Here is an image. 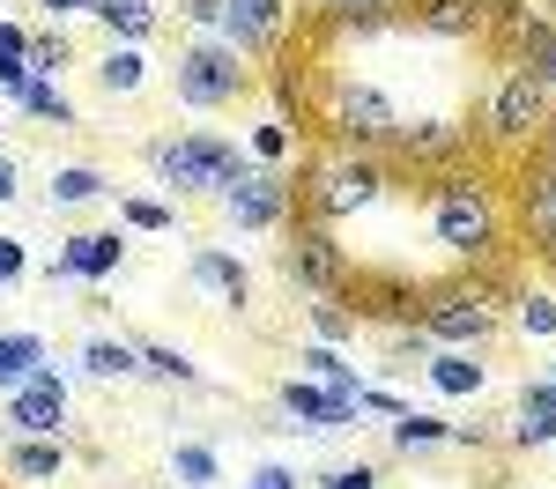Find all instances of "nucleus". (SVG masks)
<instances>
[{
	"mask_svg": "<svg viewBox=\"0 0 556 489\" xmlns=\"http://www.w3.org/2000/svg\"><path fill=\"white\" fill-rule=\"evenodd\" d=\"M513 222H527L542 237V253H556V164L549 156H527L519 193H513Z\"/></svg>",
	"mask_w": 556,
	"mask_h": 489,
	"instance_id": "17",
	"label": "nucleus"
},
{
	"mask_svg": "<svg viewBox=\"0 0 556 489\" xmlns=\"http://www.w3.org/2000/svg\"><path fill=\"white\" fill-rule=\"evenodd\" d=\"M298 201H304V216L342 230V222H356V216H371V208L393 201V171H386V156H371V149H319L298 178Z\"/></svg>",
	"mask_w": 556,
	"mask_h": 489,
	"instance_id": "4",
	"label": "nucleus"
},
{
	"mask_svg": "<svg viewBox=\"0 0 556 489\" xmlns=\"http://www.w3.org/2000/svg\"><path fill=\"white\" fill-rule=\"evenodd\" d=\"M386 438H393V452H438V445L453 438V423H445V415H424V408H408V415L386 423Z\"/></svg>",
	"mask_w": 556,
	"mask_h": 489,
	"instance_id": "33",
	"label": "nucleus"
},
{
	"mask_svg": "<svg viewBox=\"0 0 556 489\" xmlns=\"http://www.w3.org/2000/svg\"><path fill=\"white\" fill-rule=\"evenodd\" d=\"M164 475H172V489H215L223 482V452H215L208 438H178L172 460H164Z\"/></svg>",
	"mask_w": 556,
	"mask_h": 489,
	"instance_id": "27",
	"label": "nucleus"
},
{
	"mask_svg": "<svg viewBox=\"0 0 556 489\" xmlns=\"http://www.w3.org/2000/svg\"><path fill=\"white\" fill-rule=\"evenodd\" d=\"M534 378H549V386H556V356H549V363H542V371H534Z\"/></svg>",
	"mask_w": 556,
	"mask_h": 489,
	"instance_id": "43",
	"label": "nucleus"
},
{
	"mask_svg": "<svg viewBox=\"0 0 556 489\" xmlns=\"http://www.w3.org/2000/svg\"><path fill=\"white\" fill-rule=\"evenodd\" d=\"M245 489H298V467H282V460H260L253 475H245Z\"/></svg>",
	"mask_w": 556,
	"mask_h": 489,
	"instance_id": "39",
	"label": "nucleus"
},
{
	"mask_svg": "<svg viewBox=\"0 0 556 489\" xmlns=\"http://www.w3.org/2000/svg\"><path fill=\"white\" fill-rule=\"evenodd\" d=\"M475 141H482V133H475L468 119L430 112V119H401V133H393L386 156H401V164H416V171H453V164L475 156Z\"/></svg>",
	"mask_w": 556,
	"mask_h": 489,
	"instance_id": "10",
	"label": "nucleus"
},
{
	"mask_svg": "<svg viewBox=\"0 0 556 489\" xmlns=\"http://www.w3.org/2000/svg\"><path fill=\"white\" fill-rule=\"evenodd\" d=\"M290 245H282V274H290V289L304 297H349V282H356V260H349L342 230L319 216H290Z\"/></svg>",
	"mask_w": 556,
	"mask_h": 489,
	"instance_id": "8",
	"label": "nucleus"
},
{
	"mask_svg": "<svg viewBox=\"0 0 556 489\" xmlns=\"http://www.w3.org/2000/svg\"><path fill=\"white\" fill-rule=\"evenodd\" d=\"M119 230H141V237H172L178 208L156 201V193H119Z\"/></svg>",
	"mask_w": 556,
	"mask_h": 489,
	"instance_id": "34",
	"label": "nucleus"
},
{
	"mask_svg": "<svg viewBox=\"0 0 556 489\" xmlns=\"http://www.w3.org/2000/svg\"><path fill=\"white\" fill-rule=\"evenodd\" d=\"M238 141H245V156H253V164H275V171H298V156H304L298 127H290V119H275V112H267L260 127H245Z\"/></svg>",
	"mask_w": 556,
	"mask_h": 489,
	"instance_id": "26",
	"label": "nucleus"
},
{
	"mask_svg": "<svg viewBox=\"0 0 556 489\" xmlns=\"http://www.w3.org/2000/svg\"><path fill=\"white\" fill-rule=\"evenodd\" d=\"M424 378L445 400H475L482 386H490V363H475V349H430L424 356Z\"/></svg>",
	"mask_w": 556,
	"mask_h": 489,
	"instance_id": "23",
	"label": "nucleus"
},
{
	"mask_svg": "<svg viewBox=\"0 0 556 489\" xmlns=\"http://www.w3.org/2000/svg\"><path fill=\"white\" fill-rule=\"evenodd\" d=\"M30 274V253H23V237H0V282H23Z\"/></svg>",
	"mask_w": 556,
	"mask_h": 489,
	"instance_id": "40",
	"label": "nucleus"
},
{
	"mask_svg": "<svg viewBox=\"0 0 556 489\" xmlns=\"http://www.w3.org/2000/svg\"><path fill=\"white\" fill-rule=\"evenodd\" d=\"M15 112H23V119H38V127H83V112H75V96H67V89L60 82H38V75H30V89H23V96H15Z\"/></svg>",
	"mask_w": 556,
	"mask_h": 489,
	"instance_id": "31",
	"label": "nucleus"
},
{
	"mask_svg": "<svg viewBox=\"0 0 556 489\" xmlns=\"http://www.w3.org/2000/svg\"><path fill=\"white\" fill-rule=\"evenodd\" d=\"M38 363H52V349H45V334H38V326H0V400H8V394H23Z\"/></svg>",
	"mask_w": 556,
	"mask_h": 489,
	"instance_id": "22",
	"label": "nucleus"
},
{
	"mask_svg": "<svg viewBox=\"0 0 556 489\" xmlns=\"http://www.w3.org/2000/svg\"><path fill=\"white\" fill-rule=\"evenodd\" d=\"M319 489H379V467L371 460H342V467H327Z\"/></svg>",
	"mask_w": 556,
	"mask_h": 489,
	"instance_id": "37",
	"label": "nucleus"
},
{
	"mask_svg": "<svg viewBox=\"0 0 556 489\" xmlns=\"http://www.w3.org/2000/svg\"><path fill=\"white\" fill-rule=\"evenodd\" d=\"M89 23H97L112 44H149L156 30H164V0H97Z\"/></svg>",
	"mask_w": 556,
	"mask_h": 489,
	"instance_id": "20",
	"label": "nucleus"
},
{
	"mask_svg": "<svg viewBox=\"0 0 556 489\" xmlns=\"http://www.w3.org/2000/svg\"><path fill=\"white\" fill-rule=\"evenodd\" d=\"M15 193H23V185H15V156H0V208H8Z\"/></svg>",
	"mask_w": 556,
	"mask_h": 489,
	"instance_id": "42",
	"label": "nucleus"
},
{
	"mask_svg": "<svg viewBox=\"0 0 556 489\" xmlns=\"http://www.w3.org/2000/svg\"><path fill=\"white\" fill-rule=\"evenodd\" d=\"M75 67V44H67V30H30V75L38 82H60Z\"/></svg>",
	"mask_w": 556,
	"mask_h": 489,
	"instance_id": "35",
	"label": "nucleus"
},
{
	"mask_svg": "<svg viewBox=\"0 0 556 489\" xmlns=\"http://www.w3.org/2000/svg\"><path fill=\"white\" fill-rule=\"evenodd\" d=\"M549 119H556V96L534 82L527 67H513V60H505V75H497V82H490V96H482V127H475V133H482L497 156H527V149L549 133Z\"/></svg>",
	"mask_w": 556,
	"mask_h": 489,
	"instance_id": "7",
	"label": "nucleus"
},
{
	"mask_svg": "<svg viewBox=\"0 0 556 489\" xmlns=\"http://www.w3.org/2000/svg\"><path fill=\"white\" fill-rule=\"evenodd\" d=\"M505 305H513V289L490 267H460L453 282H424L416 326L430 334V349H490L505 334Z\"/></svg>",
	"mask_w": 556,
	"mask_h": 489,
	"instance_id": "2",
	"label": "nucleus"
},
{
	"mask_svg": "<svg viewBox=\"0 0 556 489\" xmlns=\"http://www.w3.org/2000/svg\"><path fill=\"white\" fill-rule=\"evenodd\" d=\"M356 319L364 326H416V305H424V282L416 274H401V267H379V274H364L356 267Z\"/></svg>",
	"mask_w": 556,
	"mask_h": 489,
	"instance_id": "15",
	"label": "nucleus"
},
{
	"mask_svg": "<svg viewBox=\"0 0 556 489\" xmlns=\"http://www.w3.org/2000/svg\"><path fill=\"white\" fill-rule=\"evenodd\" d=\"M104 193H112V178L97 171V164H60V171L45 178V201L52 208H97Z\"/></svg>",
	"mask_w": 556,
	"mask_h": 489,
	"instance_id": "29",
	"label": "nucleus"
},
{
	"mask_svg": "<svg viewBox=\"0 0 556 489\" xmlns=\"http://www.w3.org/2000/svg\"><path fill=\"white\" fill-rule=\"evenodd\" d=\"M245 164H253L245 141L238 133H215V127H186V133L141 141V171H149V185H164L172 201H215Z\"/></svg>",
	"mask_w": 556,
	"mask_h": 489,
	"instance_id": "3",
	"label": "nucleus"
},
{
	"mask_svg": "<svg viewBox=\"0 0 556 489\" xmlns=\"http://www.w3.org/2000/svg\"><path fill=\"white\" fill-rule=\"evenodd\" d=\"M75 371L97 378V386H134V378H149V371H141V342H127V334H89L83 349H75Z\"/></svg>",
	"mask_w": 556,
	"mask_h": 489,
	"instance_id": "19",
	"label": "nucleus"
},
{
	"mask_svg": "<svg viewBox=\"0 0 556 489\" xmlns=\"http://www.w3.org/2000/svg\"><path fill=\"white\" fill-rule=\"evenodd\" d=\"M424 216L453 267H497L505 237H513V193L482 164H453V171H430Z\"/></svg>",
	"mask_w": 556,
	"mask_h": 489,
	"instance_id": "1",
	"label": "nucleus"
},
{
	"mask_svg": "<svg viewBox=\"0 0 556 489\" xmlns=\"http://www.w3.org/2000/svg\"><path fill=\"white\" fill-rule=\"evenodd\" d=\"M253 82H260V67L223 38H193V44H178V60H172V96L186 112H230V104L253 96Z\"/></svg>",
	"mask_w": 556,
	"mask_h": 489,
	"instance_id": "6",
	"label": "nucleus"
},
{
	"mask_svg": "<svg viewBox=\"0 0 556 489\" xmlns=\"http://www.w3.org/2000/svg\"><path fill=\"white\" fill-rule=\"evenodd\" d=\"M15 67H30V30L15 15H0V75H15Z\"/></svg>",
	"mask_w": 556,
	"mask_h": 489,
	"instance_id": "36",
	"label": "nucleus"
},
{
	"mask_svg": "<svg viewBox=\"0 0 556 489\" xmlns=\"http://www.w3.org/2000/svg\"><path fill=\"white\" fill-rule=\"evenodd\" d=\"M505 445L519 452H556V386L549 378H527L513 400V415H505Z\"/></svg>",
	"mask_w": 556,
	"mask_h": 489,
	"instance_id": "16",
	"label": "nucleus"
},
{
	"mask_svg": "<svg viewBox=\"0 0 556 489\" xmlns=\"http://www.w3.org/2000/svg\"><path fill=\"white\" fill-rule=\"evenodd\" d=\"M223 44H238L245 60H275L290 44V0H223Z\"/></svg>",
	"mask_w": 556,
	"mask_h": 489,
	"instance_id": "13",
	"label": "nucleus"
},
{
	"mask_svg": "<svg viewBox=\"0 0 556 489\" xmlns=\"http://www.w3.org/2000/svg\"><path fill=\"white\" fill-rule=\"evenodd\" d=\"M304 319H312V342H327V349H356V334H364V319H356L349 297H312Z\"/></svg>",
	"mask_w": 556,
	"mask_h": 489,
	"instance_id": "30",
	"label": "nucleus"
},
{
	"mask_svg": "<svg viewBox=\"0 0 556 489\" xmlns=\"http://www.w3.org/2000/svg\"><path fill=\"white\" fill-rule=\"evenodd\" d=\"M127 267V230H75V237H60V260L45 267V282L52 289H97V282H112Z\"/></svg>",
	"mask_w": 556,
	"mask_h": 489,
	"instance_id": "11",
	"label": "nucleus"
},
{
	"mask_svg": "<svg viewBox=\"0 0 556 489\" xmlns=\"http://www.w3.org/2000/svg\"><path fill=\"white\" fill-rule=\"evenodd\" d=\"M30 8H45V15H52V23H60V30H67V23H75V15H89V8H97V0H30Z\"/></svg>",
	"mask_w": 556,
	"mask_h": 489,
	"instance_id": "41",
	"label": "nucleus"
},
{
	"mask_svg": "<svg viewBox=\"0 0 556 489\" xmlns=\"http://www.w3.org/2000/svg\"><path fill=\"white\" fill-rule=\"evenodd\" d=\"M275 408H282V423L275 430H356L364 415H356V400H342V394H327V386H312V378H282L275 386Z\"/></svg>",
	"mask_w": 556,
	"mask_h": 489,
	"instance_id": "14",
	"label": "nucleus"
},
{
	"mask_svg": "<svg viewBox=\"0 0 556 489\" xmlns=\"http://www.w3.org/2000/svg\"><path fill=\"white\" fill-rule=\"evenodd\" d=\"M178 23H186L193 38H215V30H223V0H178Z\"/></svg>",
	"mask_w": 556,
	"mask_h": 489,
	"instance_id": "38",
	"label": "nucleus"
},
{
	"mask_svg": "<svg viewBox=\"0 0 556 489\" xmlns=\"http://www.w3.org/2000/svg\"><path fill=\"white\" fill-rule=\"evenodd\" d=\"M401 119H408V112H401L379 82H364V75H327V82H319V127H327L334 149H371V156H386L393 133H401Z\"/></svg>",
	"mask_w": 556,
	"mask_h": 489,
	"instance_id": "5",
	"label": "nucleus"
},
{
	"mask_svg": "<svg viewBox=\"0 0 556 489\" xmlns=\"http://www.w3.org/2000/svg\"><path fill=\"white\" fill-rule=\"evenodd\" d=\"M186 289L208 311H245L253 305V267L238 260L230 245H193L186 253Z\"/></svg>",
	"mask_w": 556,
	"mask_h": 489,
	"instance_id": "12",
	"label": "nucleus"
},
{
	"mask_svg": "<svg viewBox=\"0 0 556 489\" xmlns=\"http://www.w3.org/2000/svg\"><path fill=\"white\" fill-rule=\"evenodd\" d=\"M416 30L438 44H482L490 38V0H416Z\"/></svg>",
	"mask_w": 556,
	"mask_h": 489,
	"instance_id": "18",
	"label": "nucleus"
},
{
	"mask_svg": "<svg viewBox=\"0 0 556 489\" xmlns=\"http://www.w3.org/2000/svg\"><path fill=\"white\" fill-rule=\"evenodd\" d=\"M215 208L230 230H282L290 208H298V171H275V164H245L215 193Z\"/></svg>",
	"mask_w": 556,
	"mask_h": 489,
	"instance_id": "9",
	"label": "nucleus"
},
{
	"mask_svg": "<svg viewBox=\"0 0 556 489\" xmlns=\"http://www.w3.org/2000/svg\"><path fill=\"white\" fill-rule=\"evenodd\" d=\"M0 467L15 482H60L67 475V445L60 438H0Z\"/></svg>",
	"mask_w": 556,
	"mask_h": 489,
	"instance_id": "21",
	"label": "nucleus"
},
{
	"mask_svg": "<svg viewBox=\"0 0 556 489\" xmlns=\"http://www.w3.org/2000/svg\"><path fill=\"white\" fill-rule=\"evenodd\" d=\"M505 326H513V334H527V342H556V289H513Z\"/></svg>",
	"mask_w": 556,
	"mask_h": 489,
	"instance_id": "32",
	"label": "nucleus"
},
{
	"mask_svg": "<svg viewBox=\"0 0 556 489\" xmlns=\"http://www.w3.org/2000/svg\"><path fill=\"white\" fill-rule=\"evenodd\" d=\"M89 75H97L104 96H141V89H149V52H141V44H104Z\"/></svg>",
	"mask_w": 556,
	"mask_h": 489,
	"instance_id": "24",
	"label": "nucleus"
},
{
	"mask_svg": "<svg viewBox=\"0 0 556 489\" xmlns=\"http://www.w3.org/2000/svg\"><path fill=\"white\" fill-rule=\"evenodd\" d=\"M298 378H312V386H327V394H342V400H356V386H364V371L342 349H327V342H304L298 349Z\"/></svg>",
	"mask_w": 556,
	"mask_h": 489,
	"instance_id": "25",
	"label": "nucleus"
},
{
	"mask_svg": "<svg viewBox=\"0 0 556 489\" xmlns=\"http://www.w3.org/2000/svg\"><path fill=\"white\" fill-rule=\"evenodd\" d=\"M141 371H149L156 386H178V394H208V371L186 349H172V342H141Z\"/></svg>",
	"mask_w": 556,
	"mask_h": 489,
	"instance_id": "28",
	"label": "nucleus"
}]
</instances>
